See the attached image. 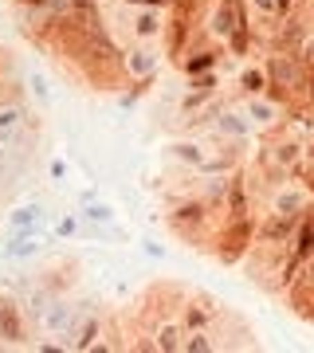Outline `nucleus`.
<instances>
[{"label":"nucleus","instance_id":"6","mask_svg":"<svg viewBox=\"0 0 314 353\" xmlns=\"http://www.w3.org/2000/svg\"><path fill=\"white\" fill-rule=\"evenodd\" d=\"M32 118H36V114H28V106L20 99L0 102V145H4V150H16V145L24 141Z\"/></svg>","mask_w":314,"mask_h":353},{"label":"nucleus","instance_id":"16","mask_svg":"<svg viewBox=\"0 0 314 353\" xmlns=\"http://www.w3.org/2000/svg\"><path fill=\"white\" fill-rule=\"evenodd\" d=\"M16 8H48L51 0H12Z\"/></svg>","mask_w":314,"mask_h":353},{"label":"nucleus","instance_id":"11","mask_svg":"<svg viewBox=\"0 0 314 353\" xmlns=\"http://www.w3.org/2000/svg\"><path fill=\"white\" fill-rule=\"evenodd\" d=\"M39 252V236L36 228H20V232H12V240L4 243V255L8 259H28V255Z\"/></svg>","mask_w":314,"mask_h":353},{"label":"nucleus","instance_id":"1","mask_svg":"<svg viewBox=\"0 0 314 353\" xmlns=\"http://www.w3.org/2000/svg\"><path fill=\"white\" fill-rule=\"evenodd\" d=\"M204 36L224 43L228 55L248 59L251 48H264L251 28V8L248 0H208V16H204Z\"/></svg>","mask_w":314,"mask_h":353},{"label":"nucleus","instance_id":"17","mask_svg":"<svg viewBox=\"0 0 314 353\" xmlns=\"http://www.w3.org/2000/svg\"><path fill=\"white\" fill-rule=\"evenodd\" d=\"M299 181H302V185H306V189L314 192V169H302V173H299Z\"/></svg>","mask_w":314,"mask_h":353},{"label":"nucleus","instance_id":"12","mask_svg":"<svg viewBox=\"0 0 314 353\" xmlns=\"http://www.w3.org/2000/svg\"><path fill=\"white\" fill-rule=\"evenodd\" d=\"M39 224H43V208L39 204H20V208L8 212V228L12 232H20V228H39Z\"/></svg>","mask_w":314,"mask_h":353},{"label":"nucleus","instance_id":"10","mask_svg":"<svg viewBox=\"0 0 314 353\" xmlns=\"http://www.w3.org/2000/svg\"><path fill=\"white\" fill-rule=\"evenodd\" d=\"M251 94H267V67L248 63L236 75V99H251Z\"/></svg>","mask_w":314,"mask_h":353},{"label":"nucleus","instance_id":"18","mask_svg":"<svg viewBox=\"0 0 314 353\" xmlns=\"http://www.w3.org/2000/svg\"><path fill=\"white\" fill-rule=\"evenodd\" d=\"M306 102H311V114H314V71H311V79H306Z\"/></svg>","mask_w":314,"mask_h":353},{"label":"nucleus","instance_id":"7","mask_svg":"<svg viewBox=\"0 0 314 353\" xmlns=\"http://www.w3.org/2000/svg\"><path fill=\"white\" fill-rule=\"evenodd\" d=\"M0 341L4 345H28V310L12 294H0Z\"/></svg>","mask_w":314,"mask_h":353},{"label":"nucleus","instance_id":"5","mask_svg":"<svg viewBox=\"0 0 314 353\" xmlns=\"http://www.w3.org/2000/svg\"><path fill=\"white\" fill-rule=\"evenodd\" d=\"M239 102V114H244V122H248L255 134H271L287 122V106L275 102L271 94H251V99H236Z\"/></svg>","mask_w":314,"mask_h":353},{"label":"nucleus","instance_id":"4","mask_svg":"<svg viewBox=\"0 0 314 353\" xmlns=\"http://www.w3.org/2000/svg\"><path fill=\"white\" fill-rule=\"evenodd\" d=\"M251 240H255V216H228L216 224L213 240H208V255L220 259L224 267H239L248 255Z\"/></svg>","mask_w":314,"mask_h":353},{"label":"nucleus","instance_id":"13","mask_svg":"<svg viewBox=\"0 0 314 353\" xmlns=\"http://www.w3.org/2000/svg\"><path fill=\"white\" fill-rule=\"evenodd\" d=\"M79 216H83L87 224H114V208H110V204H99V201L87 204V208H83Z\"/></svg>","mask_w":314,"mask_h":353},{"label":"nucleus","instance_id":"19","mask_svg":"<svg viewBox=\"0 0 314 353\" xmlns=\"http://www.w3.org/2000/svg\"><path fill=\"white\" fill-rule=\"evenodd\" d=\"M90 4H106V0H90Z\"/></svg>","mask_w":314,"mask_h":353},{"label":"nucleus","instance_id":"3","mask_svg":"<svg viewBox=\"0 0 314 353\" xmlns=\"http://www.w3.org/2000/svg\"><path fill=\"white\" fill-rule=\"evenodd\" d=\"M161 63H165L161 43H126V48H122V67H126V87H130L122 94L126 106H134V102H138L141 94L157 83Z\"/></svg>","mask_w":314,"mask_h":353},{"label":"nucleus","instance_id":"9","mask_svg":"<svg viewBox=\"0 0 314 353\" xmlns=\"http://www.w3.org/2000/svg\"><path fill=\"white\" fill-rule=\"evenodd\" d=\"M213 153H216L213 141H208V145H201V141H193V138H181V141H173V145H169V157H177L181 165H188L193 173H201V165L208 161Z\"/></svg>","mask_w":314,"mask_h":353},{"label":"nucleus","instance_id":"2","mask_svg":"<svg viewBox=\"0 0 314 353\" xmlns=\"http://www.w3.org/2000/svg\"><path fill=\"white\" fill-rule=\"evenodd\" d=\"M204 16H208V0H169L161 32V51L169 63H177L204 36Z\"/></svg>","mask_w":314,"mask_h":353},{"label":"nucleus","instance_id":"14","mask_svg":"<svg viewBox=\"0 0 314 353\" xmlns=\"http://www.w3.org/2000/svg\"><path fill=\"white\" fill-rule=\"evenodd\" d=\"M75 232H79V216H67V220L55 224V236H75Z\"/></svg>","mask_w":314,"mask_h":353},{"label":"nucleus","instance_id":"15","mask_svg":"<svg viewBox=\"0 0 314 353\" xmlns=\"http://www.w3.org/2000/svg\"><path fill=\"white\" fill-rule=\"evenodd\" d=\"M4 181H8V150L0 145V185H4Z\"/></svg>","mask_w":314,"mask_h":353},{"label":"nucleus","instance_id":"8","mask_svg":"<svg viewBox=\"0 0 314 353\" xmlns=\"http://www.w3.org/2000/svg\"><path fill=\"white\" fill-rule=\"evenodd\" d=\"M283 294H287L291 310H295L302 322H311V326H314V275H302V271H299V275L287 283Z\"/></svg>","mask_w":314,"mask_h":353}]
</instances>
